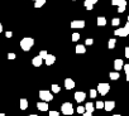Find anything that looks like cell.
I'll return each mask as SVG.
<instances>
[{
	"label": "cell",
	"mask_w": 129,
	"mask_h": 116,
	"mask_svg": "<svg viewBox=\"0 0 129 116\" xmlns=\"http://www.w3.org/2000/svg\"><path fill=\"white\" fill-rule=\"evenodd\" d=\"M32 63H33L34 67H41L42 63H43V58L41 55H37V57H34L33 60H32Z\"/></svg>",
	"instance_id": "52a82bcc"
},
{
	"label": "cell",
	"mask_w": 129,
	"mask_h": 116,
	"mask_svg": "<svg viewBox=\"0 0 129 116\" xmlns=\"http://www.w3.org/2000/svg\"><path fill=\"white\" fill-rule=\"evenodd\" d=\"M39 55H41V57L43 58V60H44V58H46V57L48 55V53H47L46 50H41V52H39Z\"/></svg>",
	"instance_id": "f546056e"
},
{
	"label": "cell",
	"mask_w": 129,
	"mask_h": 116,
	"mask_svg": "<svg viewBox=\"0 0 129 116\" xmlns=\"http://www.w3.org/2000/svg\"><path fill=\"white\" fill-rule=\"evenodd\" d=\"M123 67H124V62H123V60H115L114 61V70L115 71H120V70H123Z\"/></svg>",
	"instance_id": "9c48e42d"
},
{
	"label": "cell",
	"mask_w": 129,
	"mask_h": 116,
	"mask_svg": "<svg viewBox=\"0 0 129 116\" xmlns=\"http://www.w3.org/2000/svg\"><path fill=\"white\" fill-rule=\"evenodd\" d=\"M71 38H72V40H74V42H77V40L80 39V34H79V33H74Z\"/></svg>",
	"instance_id": "d4e9b609"
},
{
	"label": "cell",
	"mask_w": 129,
	"mask_h": 116,
	"mask_svg": "<svg viewBox=\"0 0 129 116\" xmlns=\"http://www.w3.org/2000/svg\"><path fill=\"white\" fill-rule=\"evenodd\" d=\"M124 10H125V7H118V12L119 13H124Z\"/></svg>",
	"instance_id": "e575fe53"
},
{
	"label": "cell",
	"mask_w": 129,
	"mask_h": 116,
	"mask_svg": "<svg viewBox=\"0 0 129 116\" xmlns=\"http://www.w3.org/2000/svg\"><path fill=\"white\" fill-rule=\"evenodd\" d=\"M85 27V22L84 20H74L71 22V28L74 29H82Z\"/></svg>",
	"instance_id": "8992f818"
},
{
	"label": "cell",
	"mask_w": 129,
	"mask_h": 116,
	"mask_svg": "<svg viewBox=\"0 0 129 116\" xmlns=\"http://www.w3.org/2000/svg\"><path fill=\"white\" fill-rule=\"evenodd\" d=\"M113 116H120V115H119V113H115V115H113Z\"/></svg>",
	"instance_id": "b9f144b4"
},
{
	"label": "cell",
	"mask_w": 129,
	"mask_h": 116,
	"mask_svg": "<svg viewBox=\"0 0 129 116\" xmlns=\"http://www.w3.org/2000/svg\"><path fill=\"white\" fill-rule=\"evenodd\" d=\"M46 4V0H36L34 2V8H42Z\"/></svg>",
	"instance_id": "44dd1931"
},
{
	"label": "cell",
	"mask_w": 129,
	"mask_h": 116,
	"mask_svg": "<svg viewBox=\"0 0 129 116\" xmlns=\"http://www.w3.org/2000/svg\"><path fill=\"white\" fill-rule=\"evenodd\" d=\"M109 76H110V80H113V81H116V80L120 78V73H119L118 71H115V72H110Z\"/></svg>",
	"instance_id": "9a60e30c"
},
{
	"label": "cell",
	"mask_w": 129,
	"mask_h": 116,
	"mask_svg": "<svg viewBox=\"0 0 129 116\" xmlns=\"http://www.w3.org/2000/svg\"><path fill=\"white\" fill-rule=\"evenodd\" d=\"M98 95V90H90V97L91 98H95Z\"/></svg>",
	"instance_id": "484cf974"
},
{
	"label": "cell",
	"mask_w": 129,
	"mask_h": 116,
	"mask_svg": "<svg viewBox=\"0 0 129 116\" xmlns=\"http://www.w3.org/2000/svg\"><path fill=\"white\" fill-rule=\"evenodd\" d=\"M0 116H5V113H0Z\"/></svg>",
	"instance_id": "7bdbcfd3"
},
{
	"label": "cell",
	"mask_w": 129,
	"mask_h": 116,
	"mask_svg": "<svg viewBox=\"0 0 129 116\" xmlns=\"http://www.w3.org/2000/svg\"><path fill=\"white\" fill-rule=\"evenodd\" d=\"M15 53H8V60H15Z\"/></svg>",
	"instance_id": "4dcf8cb0"
},
{
	"label": "cell",
	"mask_w": 129,
	"mask_h": 116,
	"mask_svg": "<svg viewBox=\"0 0 129 116\" xmlns=\"http://www.w3.org/2000/svg\"><path fill=\"white\" fill-rule=\"evenodd\" d=\"M111 24H113L114 27L119 25V24H120V19H119V18H114V19L111 20Z\"/></svg>",
	"instance_id": "cb8c5ba5"
},
{
	"label": "cell",
	"mask_w": 129,
	"mask_h": 116,
	"mask_svg": "<svg viewBox=\"0 0 129 116\" xmlns=\"http://www.w3.org/2000/svg\"><path fill=\"white\" fill-rule=\"evenodd\" d=\"M124 54H125V57H126V58H129V47H126V48H125Z\"/></svg>",
	"instance_id": "d590c367"
},
{
	"label": "cell",
	"mask_w": 129,
	"mask_h": 116,
	"mask_svg": "<svg viewBox=\"0 0 129 116\" xmlns=\"http://www.w3.org/2000/svg\"><path fill=\"white\" fill-rule=\"evenodd\" d=\"M2 32H3V24L0 23V33H2Z\"/></svg>",
	"instance_id": "ab89813d"
},
{
	"label": "cell",
	"mask_w": 129,
	"mask_h": 116,
	"mask_svg": "<svg viewBox=\"0 0 129 116\" xmlns=\"http://www.w3.org/2000/svg\"><path fill=\"white\" fill-rule=\"evenodd\" d=\"M61 111L63 115H72L74 113V106L71 102H64L61 106Z\"/></svg>",
	"instance_id": "3957f363"
},
{
	"label": "cell",
	"mask_w": 129,
	"mask_h": 116,
	"mask_svg": "<svg viewBox=\"0 0 129 116\" xmlns=\"http://www.w3.org/2000/svg\"><path fill=\"white\" fill-rule=\"evenodd\" d=\"M85 110L87 111V112H94V110H95V106H94V103L92 102H87L86 105H85Z\"/></svg>",
	"instance_id": "2e32d148"
},
{
	"label": "cell",
	"mask_w": 129,
	"mask_h": 116,
	"mask_svg": "<svg viewBox=\"0 0 129 116\" xmlns=\"http://www.w3.org/2000/svg\"><path fill=\"white\" fill-rule=\"evenodd\" d=\"M19 106H20V110H27V107H28V100L27 98H22Z\"/></svg>",
	"instance_id": "ac0fdd59"
},
{
	"label": "cell",
	"mask_w": 129,
	"mask_h": 116,
	"mask_svg": "<svg viewBox=\"0 0 129 116\" xmlns=\"http://www.w3.org/2000/svg\"><path fill=\"white\" fill-rule=\"evenodd\" d=\"M5 37H7V38H12V37H13V33H12V32H7V33H5Z\"/></svg>",
	"instance_id": "8d00e7d4"
},
{
	"label": "cell",
	"mask_w": 129,
	"mask_h": 116,
	"mask_svg": "<svg viewBox=\"0 0 129 116\" xmlns=\"http://www.w3.org/2000/svg\"><path fill=\"white\" fill-rule=\"evenodd\" d=\"M114 107H115V102L114 101H106V102H104L105 111H111V110H114Z\"/></svg>",
	"instance_id": "7c38bea8"
},
{
	"label": "cell",
	"mask_w": 129,
	"mask_h": 116,
	"mask_svg": "<svg viewBox=\"0 0 129 116\" xmlns=\"http://www.w3.org/2000/svg\"><path fill=\"white\" fill-rule=\"evenodd\" d=\"M85 98H86V93L85 92H82V91H77V92H75V100H76V102H84L85 101Z\"/></svg>",
	"instance_id": "5b68a950"
},
{
	"label": "cell",
	"mask_w": 129,
	"mask_h": 116,
	"mask_svg": "<svg viewBox=\"0 0 129 116\" xmlns=\"http://www.w3.org/2000/svg\"><path fill=\"white\" fill-rule=\"evenodd\" d=\"M51 88H52V92H53V93H58V92L61 91V87H59L58 85H52Z\"/></svg>",
	"instance_id": "7402d4cb"
},
{
	"label": "cell",
	"mask_w": 129,
	"mask_h": 116,
	"mask_svg": "<svg viewBox=\"0 0 129 116\" xmlns=\"http://www.w3.org/2000/svg\"><path fill=\"white\" fill-rule=\"evenodd\" d=\"M114 34L115 35H119V37H126L129 33H128V30L125 28H119V29H115L114 30Z\"/></svg>",
	"instance_id": "ba28073f"
},
{
	"label": "cell",
	"mask_w": 129,
	"mask_h": 116,
	"mask_svg": "<svg viewBox=\"0 0 129 116\" xmlns=\"http://www.w3.org/2000/svg\"><path fill=\"white\" fill-rule=\"evenodd\" d=\"M111 4L115 7H126L125 0H111Z\"/></svg>",
	"instance_id": "5bb4252c"
},
{
	"label": "cell",
	"mask_w": 129,
	"mask_h": 116,
	"mask_svg": "<svg viewBox=\"0 0 129 116\" xmlns=\"http://www.w3.org/2000/svg\"><path fill=\"white\" fill-rule=\"evenodd\" d=\"M98 25L99 27H105L106 25V19L104 17H99L98 18Z\"/></svg>",
	"instance_id": "d6986e66"
},
{
	"label": "cell",
	"mask_w": 129,
	"mask_h": 116,
	"mask_svg": "<svg viewBox=\"0 0 129 116\" xmlns=\"http://www.w3.org/2000/svg\"><path fill=\"white\" fill-rule=\"evenodd\" d=\"M115 44H116V39L110 38V39H109V42H108V48H109V49H113V48L115 47Z\"/></svg>",
	"instance_id": "ffe728a7"
},
{
	"label": "cell",
	"mask_w": 129,
	"mask_h": 116,
	"mask_svg": "<svg viewBox=\"0 0 129 116\" xmlns=\"http://www.w3.org/2000/svg\"><path fill=\"white\" fill-rule=\"evenodd\" d=\"M85 2L89 3V4H92V5H94V4H96V3L99 2V0H85Z\"/></svg>",
	"instance_id": "836d02e7"
},
{
	"label": "cell",
	"mask_w": 129,
	"mask_h": 116,
	"mask_svg": "<svg viewBox=\"0 0 129 116\" xmlns=\"http://www.w3.org/2000/svg\"><path fill=\"white\" fill-rule=\"evenodd\" d=\"M37 108L39 111H48V103L44 102V101H41V102L37 103Z\"/></svg>",
	"instance_id": "4fadbf2b"
},
{
	"label": "cell",
	"mask_w": 129,
	"mask_h": 116,
	"mask_svg": "<svg viewBox=\"0 0 129 116\" xmlns=\"http://www.w3.org/2000/svg\"><path fill=\"white\" fill-rule=\"evenodd\" d=\"M95 107H96L98 110H100V108H104V102H103V101H98V102L95 103Z\"/></svg>",
	"instance_id": "603a6c76"
},
{
	"label": "cell",
	"mask_w": 129,
	"mask_h": 116,
	"mask_svg": "<svg viewBox=\"0 0 129 116\" xmlns=\"http://www.w3.org/2000/svg\"><path fill=\"white\" fill-rule=\"evenodd\" d=\"M44 61H46V65L47 66H52L54 62H56V57L53 54H48L46 58H44Z\"/></svg>",
	"instance_id": "30bf717a"
},
{
	"label": "cell",
	"mask_w": 129,
	"mask_h": 116,
	"mask_svg": "<svg viewBox=\"0 0 129 116\" xmlns=\"http://www.w3.org/2000/svg\"><path fill=\"white\" fill-rule=\"evenodd\" d=\"M84 5H85V8H86L87 10H92V8H94L92 4H89V3H86V2H84Z\"/></svg>",
	"instance_id": "4316f807"
},
{
	"label": "cell",
	"mask_w": 129,
	"mask_h": 116,
	"mask_svg": "<svg viewBox=\"0 0 129 116\" xmlns=\"http://www.w3.org/2000/svg\"><path fill=\"white\" fill-rule=\"evenodd\" d=\"M124 28H125V29L128 30V33H129V22H128V23L125 24V27H124Z\"/></svg>",
	"instance_id": "f35d334b"
},
{
	"label": "cell",
	"mask_w": 129,
	"mask_h": 116,
	"mask_svg": "<svg viewBox=\"0 0 129 116\" xmlns=\"http://www.w3.org/2000/svg\"><path fill=\"white\" fill-rule=\"evenodd\" d=\"M109 90H110L109 83H99V85H98V92H99L101 96H105V95L109 92Z\"/></svg>",
	"instance_id": "277c9868"
},
{
	"label": "cell",
	"mask_w": 129,
	"mask_h": 116,
	"mask_svg": "<svg viewBox=\"0 0 129 116\" xmlns=\"http://www.w3.org/2000/svg\"><path fill=\"white\" fill-rule=\"evenodd\" d=\"M28 116H37V115H34V113H33V115H28Z\"/></svg>",
	"instance_id": "ee69618b"
},
{
	"label": "cell",
	"mask_w": 129,
	"mask_h": 116,
	"mask_svg": "<svg viewBox=\"0 0 129 116\" xmlns=\"http://www.w3.org/2000/svg\"><path fill=\"white\" fill-rule=\"evenodd\" d=\"M128 22H129V15H128Z\"/></svg>",
	"instance_id": "f6af8a7d"
},
{
	"label": "cell",
	"mask_w": 129,
	"mask_h": 116,
	"mask_svg": "<svg viewBox=\"0 0 129 116\" xmlns=\"http://www.w3.org/2000/svg\"><path fill=\"white\" fill-rule=\"evenodd\" d=\"M39 98L42 101H44V102H49V101L53 100V95L48 90H41L39 91Z\"/></svg>",
	"instance_id": "7a4b0ae2"
},
{
	"label": "cell",
	"mask_w": 129,
	"mask_h": 116,
	"mask_svg": "<svg viewBox=\"0 0 129 116\" xmlns=\"http://www.w3.org/2000/svg\"><path fill=\"white\" fill-rule=\"evenodd\" d=\"M126 81H129V73H126Z\"/></svg>",
	"instance_id": "60d3db41"
},
{
	"label": "cell",
	"mask_w": 129,
	"mask_h": 116,
	"mask_svg": "<svg viewBox=\"0 0 129 116\" xmlns=\"http://www.w3.org/2000/svg\"><path fill=\"white\" fill-rule=\"evenodd\" d=\"M76 111H77V113H84L86 110H85V107H84V106H79V107L76 108Z\"/></svg>",
	"instance_id": "83f0119b"
},
{
	"label": "cell",
	"mask_w": 129,
	"mask_h": 116,
	"mask_svg": "<svg viewBox=\"0 0 129 116\" xmlns=\"http://www.w3.org/2000/svg\"><path fill=\"white\" fill-rule=\"evenodd\" d=\"M64 87H66L67 90H72L75 87V81L71 80V78H66L64 80Z\"/></svg>",
	"instance_id": "8fae6325"
},
{
	"label": "cell",
	"mask_w": 129,
	"mask_h": 116,
	"mask_svg": "<svg viewBox=\"0 0 129 116\" xmlns=\"http://www.w3.org/2000/svg\"><path fill=\"white\" fill-rule=\"evenodd\" d=\"M92 43H94L92 38H87V39L85 40V44H86V45H92Z\"/></svg>",
	"instance_id": "f1b7e54d"
},
{
	"label": "cell",
	"mask_w": 129,
	"mask_h": 116,
	"mask_svg": "<svg viewBox=\"0 0 129 116\" xmlns=\"http://www.w3.org/2000/svg\"><path fill=\"white\" fill-rule=\"evenodd\" d=\"M86 52V48H85V45H82V44H79L77 47H76V53L77 54H84Z\"/></svg>",
	"instance_id": "e0dca14e"
},
{
	"label": "cell",
	"mask_w": 129,
	"mask_h": 116,
	"mask_svg": "<svg viewBox=\"0 0 129 116\" xmlns=\"http://www.w3.org/2000/svg\"><path fill=\"white\" fill-rule=\"evenodd\" d=\"M34 45V39L30 38V37H27V38H23L20 40V48L24 50V52H28L30 50V48Z\"/></svg>",
	"instance_id": "6da1fadb"
},
{
	"label": "cell",
	"mask_w": 129,
	"mask_h": 116,
	"mask_svg": "<svg viewBox=\"0 0 129 116\" xmlns=\"http://www.w3.org/2000/svg\"><path fill=\"white\" fill-rule=\"evenodd\" d=\"M34 2H36V0H34Z\"/></svg>",
	"instance_id": "bcb514c9"
},
{
	"label": "cell",
	"mask_w": 129,
	"mask_h": 116,
	"mask_svg": "<svg viewBox=\"0 0 129 116\" xmlns=\"http://www.w3.org/2000/svg\"><path fill=\"white\" fill-rule=\"evenodd\" d=\"M48 116H58V112L57 111H49L48 112Z\"/></svg>",
	"instance_id": "1f68e13d"
},
{
	"label": "cell",
	"mask_w": 129,
	"mask_h": 116,
	"mask_svg": "<svg viewBox=\"0 0 129 116\" xmlns=\"http://www.w3.org/2000/svg\"><path fill=\"white\" fill-rule=\"evenodd\" d=\"M82 116H92V113H91V112H87V111H85V112L82 113Z\"/></svg>",
	"instance_id": "74e56055"
},
{
	"label": "cell",
	"mask_w": 129,
	"mask_h": 116,
	"mask_svg": "<svg viewBox=\"0 0 129 116\" xmlns=\"http://www.w3.org/2000/svg\"><path fill=\"white\" fill-rule=\"evenodd\" d=\"M123 70L125 71V75H126V73H129V63H128V65H124Z\"/></svg>",
	"instance_id": "d6a6232c"
}]
</instances>
